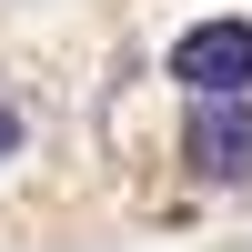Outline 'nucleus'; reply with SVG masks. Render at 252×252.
Masks as SVG:
<instances>
[{
  "instance_id": "obj_2",
  "label": "nucleus",
  "mask_w": 252,
  "mask_h": 252,
  "mask_svg": "<svg viewBox=\"0 0 252 252\" xmlns=\"http://www.w3.org/2000/svg\"><path fill=\"white\" fill-rule=\"evenodd\" d=\"M172 81L182 91H252V20H202L172 40Z\"/></svg>"
},
{
  "instance_id": "obj_1",
  "label": "nucleus",
  "mask_w": 252,
  "mask_h": 252,
  "mask_svg": "<svg viewBox=\"0 0 252 252\" xmlns=\"http://www.w3.org/2000/svg\"><path fill=\"white\" fill-rule=\"evenodd\" d=\"M182 152H192L202 182H252V101H242V91H202Z\"/></svg>"
},
{
  "instance_id": "obj_3",
  "label": "nucleus",
  "mask_w": 252,
  "mask_h": 252,
  "mask_svg": "<svg viewBox=\"0 0 252 252\" xmlns=\"http://www.w3.org/2000/svg\"><path fill=\"white\" fill-rule=\"evenodd\" d=\"M10 152H20V121H10V111H0V161H10Z\"/></svg>"
}]
</instances>
